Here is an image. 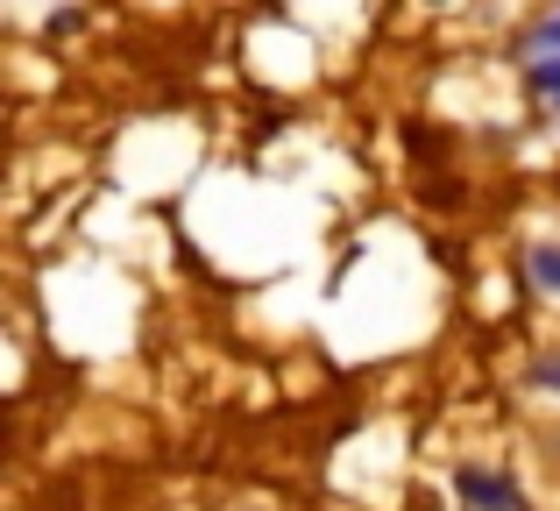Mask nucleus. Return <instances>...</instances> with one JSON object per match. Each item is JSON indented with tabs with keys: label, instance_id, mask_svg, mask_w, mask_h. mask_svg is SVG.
Instances as JSON below:
<instances>
[{
	"label": "nucleus",
	"instance_id": "f257e3e1",
	"mask_svg": "<svg viewBox=\"0 0 560 511\" xmlns=\"http://www.w3.org/2000/svg\"><path fill=\"white\" fill-rule=\"evenodd\" d=\"M454 498L468 511H533L511 476H490V469H454Z\"/></svg>",
	"mask_w": 560,
	"mask_h": 511
},
{
	"label": "nucleus",
	"instance_id": "f03ea898",
	"mask_svg": "<svg viewBox=\"0 0 560 511\" xmlns=\"http://www.w3.org/2000/svg\"><path fill=\"white\" fill-rule=\"evenodd\" d=\"M525 277H533L547 299H560V242H533V256H525Z\"/></svg>",
	"mask_w": 560,
	"mask_h": 511
},
{
	"label": "nucleus",
	"instance_id": "7ed1b4c3",
	"mask_svg": "<svg viewBox=\"0 0 560 511\" xmlns=\"http://www.w3.org/2000/svg\"><path fill=\"white\" fill-rule=\"evenodd\" d=\"M533 85L560 107V50H533Z\"/></svg>",
	"mask_w": 560,
	"mask_h": 511
},
{
	"label": "nucleus",
	"instance_id": "20e7f679",
	"mask_svg": "<svg viewBox=\"0 0 560 511\" xmlns=\"http://www.w3.org/2000/svg\"><path fill=\"white\" fill-rule=\"evenodd\" d=\"M525 50H560V8H553L547 22L533 28V36H525Z\"/></svg>",
	"mask_w": 560,
	"mask_h": 511
},
{
	"label": "nucleus",
	"instance_id": "39448f33",
	"mask_svg": "<svg viewBox=\"0 0 560 511\" xmlns=\"http://www.w3.org/2000/svg\"><path fill=\"white\" fill-rule=\"evenodd\" d=\"M533 384H539V391H560V362H547V370H539Z\"/></svg>",
	"mask_w": 560,
	"mask_h": 511
},
{
	"label": "nucleus",
	"instance_id": "423d86ee",
	"mask_svg": "<svg viewBox=\"0 0 560 511\" xmlns=\"http://www.w3.org/2000/svg\"><path fill=\"white\" fill-rule=\"evenodd\" d=\"M425 8H447V0H425Z\"/></svg>",
	"mask_w": 560,
	"mask_h": 511
}]
</instances>
